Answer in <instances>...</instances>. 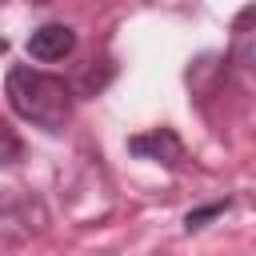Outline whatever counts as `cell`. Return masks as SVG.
<instances>
[{
	"instance_id": "cell-5",
	"label": "cell",
	"mask_w": 256,
	"mask_h": 256,
	"mask_svg": "<svg viewBox=\"0 0 256 256\" xmlns=\"http://www.w3.org/2000/svg\"><path fill=\"white\" fill-rule=\"evenodd\" d=\"M20 160H24V140H20V132H16L8 120H0V168L20 164Z\"/></svg>"
},
{
	"instance_id": "cell-2",
	"label": "cell",
	"mask_w": 256,
	"mask_h": 256,
	"mask_svg": "<svg viewBox=\"0 0 256 256\" xmlns=\"http://www.w3.org/2000/svg\"><path fill=\"white\" fill-rule=\"evenodd\" d=\"M24 48L40 64H60V60H68L76 52V28L64 24V20H48V24H40V28L28 32Z\"/></svg>"
},
{
	"instance_id": "cell-1",
	"label": "cell",
	"mask_w": 256,
	"mask_h": 256,
	"mask_svg": "<svg viewBox=\"0 0 256 256\" xmlns=\"http://www.w3.org/2000/svg\"><path fill=\"white\" fill-rule=\"evenodd\" d=\"M4 96H8V108L44 128V132H64L72 124V112H76V88L64 80V76H52V72H40L32 64H12L8 76H4Z\"/></svg>"
},
{
	"instance_id": "cell-4",
	"label": "cell",
	"mask_w": 256,
	"mask_h": 256,
	"mask_svg": "<svg viewBox=\"0 0 256 256\" xmlns=\"http://www.w3.org/2000/svg\"><path fill=\"white\" fill-rule=\"evenodd\" d=\"M232 208V196H220V200H208V204H200V208H188L184 212V232L192 236V232H200V228H208L216 216H224Z\"/></svg>"
},
{
	"instance_id": "cell-3",
	"label": "cell",
	"mask_w": 256,
	"mask_h": 256,
	"mask_svg": "<svg viewBox=\"0 0 256 256\" xmlns=\"http://www.w3.org/2000/svg\"><path fill=\"white\" fill-rule=\"evenodd\" d=\"M128 152L136 160H152L164 168H180L184 164V140L176 136V128H148L128 136Z\"/></svg>"
}]
</instances>
